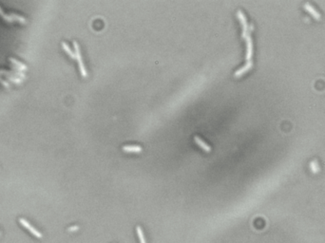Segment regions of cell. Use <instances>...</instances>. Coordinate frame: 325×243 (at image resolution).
<instances>
[{"instance_id":"1","label":"cell","mask_w":325,"mask_h":243,"mask_svg":"<svg viewBox=\"0 0 325 243\" xmlns=\"http://www.w3.org/2000/svg\"><path fill=\"white\" fill-rule=\"evenodd\" d=\"M73 47H74V53H75V59L77 60L78 62V66H79V69H80V72H81V75L83 76L84 78L88 77V72H87V69L84 66V63H83V60H82V56H81V52H80V48H79V45H78V43L76 41H73Z\"/></svg>"},{"instance_id":"2","label":"cell","mask_w":325,"mask_h":243,"mask_svg":"<svg viewBox=\"0 0 325 243\" xmlns=\"http://www.w3.org/2000/svg\"><path fill=\"white\" fill-rule=\"evenodd\" d=\"M237 16H238V18H239V20H240V22L242 24V36L243 39H245V38L249 35V31H249V27H248V24H247V20H246V17H245L244 14L242 10H238L237 11Z\"/></svg>"},{"instance_id":"3","label":"cell","mask_w":325,"mask_h":243,"mask_svg":"<svg viewBox=\"0 0 325 243\" xmlns=\"http://www.w3.org/2000/svg\"><path fill=\"white\" fill-rule=\"evenodd\" d=\"M19 222H20V224L23 227H25L26 229L28 230V231H30V233L32 234V236H34L35 237H37V238H41L42 237V234L39 232L37 229H35L32 225H31L25 219H19Z\"/></svg>"},{"instance_id":"4","label":"cell","mask_w":325,"mask_h":243,"mask_svg":"<svg viewBox=\"0 0 325 243\" xmlns=\"http://www.w3.org/2000/svg\"><path fill=\"white\" fill-rule=\"evenodd\" d=\"M246 41V55L245 58L247 60V62L251 61L252 55H253V45H252V39L250 37V34L245 38Z\"/></svg>"},{"instance_id":"5","label":"cell","mask_w":325,"mask_h":243,"mask_svg":"<svg viewBox=\"0 0 325 243\" xmlns=\"http://www.w3.org/2000/svg\"><path fill=\"white\" fill-rule=\"evenodd\" d=\"M252 65H253V64H252L251 61L247 62L243 67H242L241 69H239L238 70H236V72L234 73V76H235L236 78L241 77V76H242L245 72H247L248 70H250V69L252 68Z\"/></svg>"},{"instance_id":"6","label":"cell","mask_w":325,"mask_h":243,"mask_svg":"<svg viewBox=\"0 0 325 243\" xmlns=\"http://www.w3.org/2000/svg\"><path fill=\"white\" fill-rule=\"evenodd\" d=\"M194 140H195V143H196L203 150H204L205 152H210L211 151V147L208 145H207L205 142H204V140H203L199 136H195L194 137Z\"/></svg>"},{"instance_id":"7","label":"cell","mask_w":325,"mask_h":243,"mask_svg":"<svg viewBox=\"0 0 325 243\" xmlns=\"http://www.w3.org/2000/svg\"><path fill=\"white\" fill-rule=\"evenodd\" d=\"M304 8H305V10L309 12V14H311V15H313L317 20H319V19H320V14H319V12L318 10H316L315 8H314L313 6H312L311 4L305 3V4H304Z\"/></svg>"},{"instance_id":"8","label":"cell","mask_w":325,"mask_h":243,"mask_svg":"<svg viewBox=\"0 0 325 243\" xmlns=\"http://www.w3.org/2000/svg\"><path fill=\"white\" fill-rule=\"evenodd\" d=\"M0 75H5L7 77H14V76H19L20 78H25L24 73L20 71H8L4 69H0Z\"/></svg>"},{"instance_id":"9","label":"cell","mask_w":325,"mask_h":243,"mask_svg":"<svg viewBox=\"0 0 325 243\" xmlns=\"http://www.w3.org/2000/svg\"><path fill=\"white\" fill-rule=\"evenodd\" d=\"M142 147L139 145H126L123 146V151L126 153H140L142 152Z\"/></svg>"},{"instance_id":"10","label":"cell","mask_w":325,"mask_h":243,"mask_svg":"<svg viewBox=\"0 0 325 243\" xmlns=\"http://www.w3.org/2000/svg\"><path fill=\"white\" fill-rule=\"evenodd\" d=\"M9 60H10V61H11V63L14 64V65L16 67V68H15V69H16L17 70L22 71V70H26V69H27V66L24 65V64H22L21 62L17 61L16 59L12 58V57H10V58H9Z\"/></svg>"},{"instance_id":"11","label":"cell","mask_w":325,"mask_h":243,"mask_svg":"<svg viewBox=\"0 0 325 243\" xmlns=\"http://www.w3.org/2000/svg\"><path fill=\"white\" fill-rule=\"evenodd\" d=\"M61 45H62V48H63V49L65 50V52H66L68 54H69V56L71 57V58H72V59H75V53L72 52V50L71 49V48L69 47V45L66 43V42H62L61 43Z\"/></svg>"},{"instance_id":"12","label":"cell","mask_w":325,"mask_h":243,"mask_svg":"<svg viewBox=\"0 0 325 243\" xmlns=\"http://www.w3.org/2000/svg\"><path fill=\"white\" fill-rule=\"evenodd\" d=\"M10 15H11V17L12 19H14V21L16 20V21H18L19 23H22V24H26V23H27V19L24 18V17H22V16H20V15H18L11 14Z\"/></svg>"},{"instance_id":"13","label":"cell","mask_w":325,"mask_h":243,"mask_svg":"<svg viewBox=\"0 0 325 243\" xmlns=\"http://www.w3.org/2000/svg\"><path fill=\"white\" fill-rule=\"evenodd\" d=\"M310 169H311L312 172L315 173V174L319 171V166L317 161H313L312 162H310Z\"/></svg>"},{"instance_id":"14","label":"cell","mask_w":325,"mask_h":243,"mask_svg":"<svg viewBox=\"0 0 325 243\" xmlns=\"http://www.w3.org/2000/svg\"><path fill=\"white\" fill-rule=\"evenodd\" d=\"M136 230H137L138 237H139V239H140V243H147V242H146V239H145V237H144V234H143V231H142V228H141L140 226H137Z\"/></svg>"},{"instance_id":"15","label":"cell","mask_w":325,"mask_h":243,"mask_svg":"<svg viewBox=\"0 0 325 243\" xmlns=\"http://www.w3.org/2000/svg\"><path fill=\"white\" fill-rule=\"evenodd\" d=\"M0 15H1L6 21H8L9 23H11V22H14V19H12L11 17V15H6L5 14V12L3 11V10L1 9V8H0Z\"/></svg>"},{"instance_id":"16","label":"cell","mask_w":325,"mask_h":243,"mask_svg":"<svg viewBox=\"0 0 325 243\" xmlns=\"http://www.w3.org/2000/svg\"><path fill=\"white\" fill-rule=\"evenodd\" d=\"M11 82L15 83V84H21L22 83V79L21 78H15V77H7Z\"/></svg>"},{"instance_id":"17","label":"cell","mask_w":325,"mask_h":243,"mask_svg":"<svg viewBox=\"0 0 325 243\" xmlns=\"http://www.w3.org/2000/svg\"><path fill=\"white\" fill-rule=\"evenodd\" d=\"M0 83H1V84H2V85H3V86H5V87H8V88L10 87V85L8 84V82H6V81L2 80L1 78H0Z\"/></svg>"},{"instance_id":"18","label":"cell","mask_w":325,"mask_h":243,"mask_svg":"<svg viewBox=\"0 0 325 243\" xmlns=\"http://www.w3.org/2000/svg\"><path fill=\"white\" fill-rule=\"evenodd\" d=\"M78 229H79V227H78V226H72V227L69 228V231H70V232H72V231H77Z\"/></svg>"}]
</instances>
